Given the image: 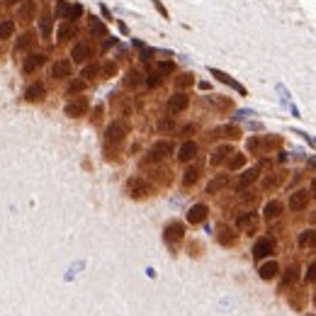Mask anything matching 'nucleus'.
Wrapping results in <instances>:
<instances>
[{
    "label": "nucleus",
    "instance_id": "nucleus-1",
    "mask_svg": "<svg viewBox=\"0 0 316 316\" xmlns=\"http://www.w3.org/2000/svg\"><path fill=\"white\" fill-rule=\"evenodd\" d=\"M127 132H129V124L124 122V119H117V122H112L107 127V132H105V141H107V146H119L127 137Z\"/></svg>",
    "mask_w": 316,
    "mask_h": 316
},
{
    "label": "nucleus",
    "instance_id": "nucleus-2",
    "mask_svg": "<svg viewBox=\"0 0 316 316\" xmlns=\"http://www.w3.org/2000/svg\"><path fill=\"white\" fill-rule=\"evenodd\" d=\"M127 195H129L132 200H146V197L151 195V185L144 178H132L127 182Z\"/></svg>",
    "mask_w": 316,
    "mask_h": 316
},
{
    "label": "nucleus",
    "instance_id": "nucleus-3",
    "mask_svg": "<svg viewBox=\"0 0 316 316\" xmlns=\"http://www.w3.org/2000/svg\"><path fill=\"white\" fill-rule=\"evenodd\" d=\"M173 153V144L170 141H156L151 149H149V156H146V163H158Z\"/></svg>",
    "mask_w": 316,
    "mask_h": 316
},
{
    "label": "nucleus",
    "instance_id": "nucleus-4",
    "mask_svg": "<svg viewBox=\"0 0 316 316\" xmlns=\"http://www.w3.org/2000/svg\"><path fill=\"white\" fill-rule=\"evenodd\" d=\"M88 112V100L85 97H73V100H69L66 102V117H83Z\"/></svg>",
    "mask_w": 316,
    "mask_h": 316
},
{
    "label": "nucleus",
    "instance_id": "nucleus-5",
    "mask_svg": "<svg viewBox=\"0 0 316 316\" xmlns=\"http://www.w3.org/2000/svg\"><path fill=\"white\" fill-rule=\"evenodd\" d=\"M236 226H238L241 231L250 234V231H256V226H258V217H256L253 212H243V214L236 217Z\"/></svg>",
    "mask_w": 316,
    "mask_h": 316
},
{
    "label": "nucleus",
    "instance_id": "nucleus-6",
    "mask_svg": "<svg viewBox=\"0 0 316 316\" xmlns=\"http://www.w3.org/2000/svg\"><path fill=\"white\" fill-rule=\"evenodd\" d=\"M275 139H263V137H250L248 139V151L250 153H263L268 151L270 146H275Z\"/></svg>",
    "mask_w": 316,
    "mask_h": 316
},
{
    "label": "nucleus",
    "instance_id": "nucleus-7",
    "mask_svg": "<svg viewBox=\"0 0 316 316\" xmlns=\"http://www.w3.org/2000/svg\"><path fill=\"white\" fill-rule=\"evenodd\" d=\"M182 234H185V226H182L180 221H173V224L165 226L163 238H165V243H178L180 238H182Z\"/></svg>",
    "mask_w": 316,
    "mask_h": 316
},
{
    "label": "nucleus",
    "instance_id": "nucleus-8",
    "mask_svg": "<svg viewBox=\"0 0 316 316\" xmlns=\"http://www.w3.org/2000/svg\"><path fill=\"white\" fill-rule=\"evenodd\" d=\"M90 56H93V49H90V44H85V41H78V44L73 46V51H71V58H73L76 64H85Z\"/></svg>",
    "mask_w": 316,
    "mask_h": 316
},
{
    "label": "nucleus",
    "instance_id": "nucleus-9",
    "mask_svg": "<svg viewBox=\"0 0 316 316\" xmlns=\"http://www.w3.org/2000/svg\"><path fill=\"white\" fill-rule=\"evenodd\" d=\"M273 250H275V241H273V238H261V241L253 246V256H256L258 261H263V258H268Z\"/></svg>",
    "mask_w": 316,
    "mask_h": 316
},
{
    "label": "nucleus",
    "instance_id": "nucleus-10",
    "mask_svg": "<svg viewBox=\"0 0 316 316\" xmlns=\"http://www.w3.org/2000/svg\"><path fill=\"white\" fill-rule=\"evenodd\" d=\"M187 105H190V97L185 95V93H175V95L168 100V112H170V114H178V112H182Z\"/></svg>",
    "mask_w": 316,
    "mask_h": 316
},
{
    "label": "nucleus",
    "instance_id": "nucleus-11",
    "mask_svg": "<svg viewBox=\"0 0 316 316\" xmlns=\"http://www.w3.org/2000/svg\"><path fill=\"white\" fill-rule=\"evenodd\" d=\"M241 137V129L236 124H224V127H217L212 132V139H238Z\"/></svg>",
    "mask_w": 316,
    "mask_h": 316
},
{
    "label": "nucleus",
    "instance_id": "nucleus-12",
    "mask_svg": "<svg viewBox=\"0 0 316 316\" xmlns=\"http://www.w3.org/2000/svg\"><path fill=\"white\" fill-rule=\"evenodd\" d=\"M309 205V193L306 190H297L294 195H289V209L292 212H302Z\"/></svg>",
    "mask_w": 316,
    "mask_h": 316
},
{
    "label": "nucleus",
    "instance_id": "nucleus-13",
    "mask_svg": "<svg viewBox=\"0 0 316 316\" xmlns=\"http://www.w3.org/2000/svg\"><path fill=\"white\" fill-rule=\"evenodd\" d=\"M44 95H46L44 83H32L27 90H25V100H27V102H39V100H44Z\"/></svg>",
    "mask_w": 316,
    "mask_h": 316
},
{
    "label": "nucleus",
    "instance_id": "nucleus-14",
    "mask_svg": "<svg viewBox=\"0 0 316 316\" xmlns=\"http://www.w3.org/2000/svg\"><path fill=\"white\" fill-rule=\"evenodd\" d=\"M195 156H197V144H195V141H185V144L180 146L178 158L182 161V163H187V161H193Z\"/></svg>",
    "mask_w": 316,
    "mask_h": 316
},
{
    "label": "nucleus",
    "instance_id": "nucleus-15",
    "mask_svg": "<svg viewBox=\"0 0 316 316\" xmlns=\"http://www.w3.org/2000/svg\"><path fill=\"white\" fill-rule=\"evenodd\" d=\"M226 185H229V175H217V178H212L209 182H207V195L221 193Z\"/></svg>",
    "mask_w": 316,
    "mask_h": 316
},
{
    "label": "nucleus",
    "instance_id": "nucleus-16",
    "mask_svg": "<svg viewBox=\"0 0 316 316\" xmlns=\"http://www.w3.org/2000/svg\"><path fill=\"white\" fill-rule=\"evenodd\" d=\"M207 214H209L207 205H195L193 209L187 212V221H190V224H200V221L207 219Z\"/></svg>",
    "mask_w": 316,
    "mask_h": 316
},
{
    "label": "nucleus",
    "instance_id": "nucleus-17",
    "mask_svg": "<svg viewBox=\"0 0 316 316\" xmlns=\"http://www.w3.org/2000/svg\"><path fill=\"white\" fill-rule=\"evenodd\" d=\"M282 214V202H277V200H273V202H268L265 205V209H263V217L268 221H273V219H277Z\"/></svg>",
    "mask_w": 316,
    "mask_h": 316
},
{
    "label": "nucleus",
    "instance_id": "nucleus-18",
    "mask_svg": "<svg viewBox=\"0 0 316 316\" xmlns=\"http://www.w3.org/2000/svg\"><path fill=\"white\" fill-rule=\"evenodd\" d=\"M51 76H54V78H69L71 76V64L66 61V58L56 61L54 66H51Z\"/></svg>",
    "mask_w": 316,
    "mask_h": 316
},
{
    "label": "nucleus",
    "instance_id": "nucleus-19",
    "mask_svg": "<svg viewBox=\"0 0 316 316\" xmlns=\"http://www.w3.org/2000/svg\"><path fill=\"white\" fill-rule=\"evenodd\" d=\"M217 238H219L221 246H234V243H236V236H234V231H231L229 226H219V231H217Z\"/></svg>",
    "mask_w": 316,
    "mask_h": 316
},
{
    "label": "nucleus",
    "instance_id": "nucleus-20",
    "mask_svg": "<svg viewBox=\"0 0 316 316\" xmlns=\"http://www.w3.org/2000/svg\"><path fill=\"white\" fill-rule=\"evenodd\" d=\"M258 173H261V165H256V168H250V170H246V173L241 175V180H238V190H243V187H248L250 182H256V178H258Z\"/></svg>",
    "mask_w": 316,
    "mask_h": 316
},
{
    "label": "nucleus",
    "instance_id": "nucleus-21",
    "mask_svg": "<svg viewBox=\"0 0 316 316\" xmlns=\"http://www.w3.org/2000/svg\"><path fill=\"white\" fill-rule=\"evenodd\" d=\"M44 61H46V56H44V54H32L27 61H25V66H22V69H25V73H32V71L39 69Z\"/></svg>",
    "mask_w": 316,
    "mask_h": 316
},
{
    "label": "nucleus",
    "instance_id": "nucleus-22",
    "mask_svg": "<svg viewBox=\"0 0 316 316\" xmlns=\"http://www.w3.org/2000/svg\"><path fill=\"white\" fill-rule=\"evenodd\" d=\"M231 146H219V149H217V151L212 153V165H219V163H224V161H226V158H229V156H231Z\"/></svg>",
    "mask_w": 316,
    "mask_h": 316
},
{
    "label": "nucleus",
    "instance_id": "nucleus-23",
    "mask_svg": "<svg viewBox=\"0 0 316 316\" xmlns=\"http://www.w3.org/2000/svg\"><path fill=\"white\" fill-rule=\"evenodd\" d=\"M34 10H37V8H34V3H32V0H25V3H22V8H20V15H17V20H22V22H29V20H32V15H34Z\"/></svg>",
    "mask_w": 316,
    "mask_h": 316
},
{
    "label": "nucleus",
    "instance_id": "nucleus-24",
    "mask_svg": "<svg viewBox=\"0 0 316 316\" xmlns=\"http://www.w3.org/2000/svg\"><path fill=\"white\" fill-rule=\"evenodd\" d=\"M277 270H280V268H277V263L270 261V263H265V265H261V270H258V273H261L263 280H273V277L277 275Z\"/></svg>",
    "mask_w": 316,
    "mask_h": 316
},
{
    "label": "nucleus",
    "instance_id": "nucleus-25",
    "mask_svg": "<svg viewBox=\"0 0 316 316\" xmlns=\"http://www.w3.org/2000/svg\"><path fill=\"white\" fill-rule=\"evenodd\" d=\"M207 102H209L212 107H217V110H229V107H231V100H229V97H221V95L207 97Z\"/></svg>",
    "mask_w": 316,
    "mask_h": 316
},
{
    "label": "nucleus",
    "instance_id": "nucleus-26",
    "mask_svg": "<svg viewBox=\"0 0 316 316\" xmlns=\"http://www.w3.org/2000/svg\"><path fill=\"white\" fill-rule=\"evenodd\" d=\"M34 41H37V37H34L32 32H25V34L17 39V49H20V51H27V49L34 46Z\"/></svg>",
    "mask_w": 316,
    "mask_h": 316
},
{
    "label": "nucleus",
    "instance_id": "nucleus-27",
    "mask_svg": "<svg viewBox=\"0 0 316 316\" xmlns=\"http://www.w3.org/2000/svg\"><path fill=\"white\" fill-rule=\"evenodd\" d=\"M197 178H200V165H193V168H187L185 170V175H182V185H195L197 182Z\"/></svg>",
    "mask_w": 316,
    "mask_h": 316
},
{
    "label": "nucleus",
    "instance_id": "nucleus-28",
    "mask_svg": "<svg viewBox=\"0 0 316 316\" xmlns=\"http://www.w3.org/2000/svg\"><path fill=\"white\" fill-rule=\"evenodd\" d=\"M13 32H15V25L10 22V20H3V22H0V41L10 39V37H13Z\"/></svg>",
    "mask_w": 316,
    "mask_h": 316
},
{
    "label": "nucleus",
    "instance_id": "nucleus-29",
    "mask_svg": "<svg viewBox=\"0 0 316 316\" xmlns=\"http://www.w3.org/2000/svg\"><path fill=\"white\" fill-rule=\"evenodd\" d=\"M76 34V25L73 22H66V25H61V29H58V39H71Z\"/></svg>",
    "mask_w": 316,
    "mask_h": 316
},
{
    "label": "nucleus",
    "instance_id": "nucleus-30",
    "mask_svg": "<svg viewBox=\"0 0 316 316\" xmlns=\"http://www.w3.org/2000/svg\"><path fill=\"white\" fill-rule=\"evenodd\" d=\"M234 158H229V168L231 170H238V168H243V163H246V156L243 153H231Z\"/></svg>",
    "mask_w": 316,
    "mask_h": 316
},
{
    "label": "nucleus",
    "instance_id": "nucleus-31",
    "mask_svg": "<svg viewBox=\"0 0 316 316\" xmlns=\"http://www.w3.org/2000/svg\"><path fill=\"white\" fill-rule=\"evenodd\" d=\"M193 83H195L193 73H182V76H178V78H175V85H178V88H190Z\"/></svg>",
    "mask_w": 316,
    "mask_h": 316
},
{
    "label": "nucleus",
    "instance_id": "nucleus-32",
    "mask_svg": "<svg viewBox=\"0 0 316 316\" xmlns=\"http://www.w3.org/2000/svg\"><path fill=\"white\" fill-rule=\"evenodd\" d=\"M299 246H316V231H304L299 236Z\"/></svg>",
    "mask_w": 316,
    "mask_h": 316
},
{
    "label": "nucleus",
    "instance_id": "nucleus-33",
    "mask_svg": "<svg viewBox=\"0 0 316 316\" xmlns=\"http://www.w3.org/2000/svg\"><path fill=\"white\" fill-rule=\"evenodd\" d=\"M124 85H127V88H137V85H141V76H139L137 71H132V73L124 78Z\"/></svg>",
    "mask_w": 316,
    "mask_h": 316
},
{
    "label": "nucleus",
    "instance_id": "nucleus-34",
    "mask_svg": "<svg viewBox=\"0 0 316 316\" xmlns=\"http://www.w3.org/2000/svg\"><path fill=\"white\" fill-rule=\"evenodd\" d=\"M39 25H41V34H44V37H49V32H51V17H49V13L41 15Z\"/></svg>",
    "mask_w": 316,
    "mask_h": 316
},
{
    "label": "nucleus",
    "instance_id": "nucleus-35",
    "mask_svg": "<svg viewBox=\"0 0 316 316\" xmlns=\"http://www.w3.org/2000/svg\"><path fill=\"white\" fill-rule=\"evenodd\" d=\"M212 73H214V76H217V78H219L221 83H229V85H234L236 90H241V93H243V88H241V85H238V83H234V81H231V78H229V76H226V73H221V71H212Z\"/></svg>",
    "mask_w": 316,
    "mask_h": 316
},
{
    "label": "nucleus",
    "instance_id": "nucleus-36",
    "mask_svg": "<svg viewBox=\"0 0 316 316\" xmlns=\"http://www.w3.org/2000/svg\"><path fill=\"white\" fill-rule=\"evenodd\" d=\"M83 88H85V81H71L69 83V93L73 95V93H81Z\"/></svg>",
    "mask_w": 316,
    "mask_h": 316
},
{
    "label": "nucleus",
    "instance_id": "nucleus-37",
    "mask_svg": "<svg viewBox=\"0 0 316 316\" xmlns=\"http://www.w3.org/2000/svg\"><path fill=\"white\" fill-rule=\"evenodd\" d=\"M97 76V66L95 64H90V66H85V69H83V78H85V81H88V78H95Z\"/></svg>",
    "mask_w": 316,
    "mask_h": 316
},
{
    "label": "nucleus",
    "instance_id": "nucleus-38",
    "mask_svg": "<svg viewBox=\"0 0 316 316\" xmlns=\"http://www.w3.org/2000/svg\"><path fill=\"white\" fill-rule=\"evenodd\" d=\"M294 280H297V268H289L287 273H285V277H282V282H285V285H292Z\"/></svg>",
    "mask_w": 316,
    "mask_h": 316
},
{
    "label": "nucleus",
    "instance_id": "nucleus-39",
    "mask_svg": "<svg viewBox=\"0 0 316 316\" xmlns=\"http://www.w3.org/2000/svg\"><path fill=\"white\" fill-rule=\"evenodd\" d=\"M90 29H93V34H97V37H102V34H105V27H102L97 20H90Z\"/></svg>",
    "mask_w": 316,
    "mask_h": 316
},
{
    "label": "nucleus",
    "instance_id": "nucleus-40",
    "mask_svg": "<svg viewBox=\"0 0 316 316\" xmlns=\"http://www.w3.org/2000/svg\"><path fill=\"white\" fill-rule=\"evenodd\" d=\"M277 182H280V175H270V178H265V190H270V187H277Z\"/></svg>",
    "mask_w": 316,
    "mask_h": 316
},
{
    "label": "nucleus",
    "instance_id": "nucleus-41",
    "mask_svg": "<svg viewBox=\"0 0 316 316\" xmlns=\"http://www.w3.org/2000/svg\"><path fill=\"white\" fill-rule=\"evenodd\" d=\"M306 280H309V282H316V263H311V265L306 268Z\"/></svg>",
    "mask_w": 316,
    "mask_h": 316
},
{
    "label": "nucleus",
    "instance_id": "nucleus-42",
    "mask_svg": "<svg viewBox=\"0 0 316 316\" xmlns=\"http://www.w3.org/2000/svg\"><path fill=\"white\" fill-rule=\"evenodd\" d=\"M149 85H151V88H156V85H158V83H161V73H151V76H149Z\"/></svg>",
    "mask_w": 316,
    "mask_h": 316
},
{
    "label": "nucleus",
    "instance_id": "nucleus-43",
    "mask_svg": "<svg viewBox=\"0 0 316 316\" xmlns=\"http://www.w3.org/2000/svg\"><path fill=\"white\" fill-rule=\"evenodd\" d=\"M102 71H105V76H114V73H117V66H114V64H107Z\"/></svg>",
    "mask_w": 316,
    "mask_h": 316
},
{
    "label": "nucleus",
    "instance_id": "nucleus-44",
    "mask_svg": "<svg viewBox=\"0 0 316 316\" xmlns=\"http://www.w3.org/2000/svg\"><path fill=\"white\" fill-rule=\"evenodd\" d=\"M173 71V64H161V69H158V73L163 76V73H170Z\"/></svg>",
    "mask_w": 316,
    "mask_h": 316
},
{
    "label": "nucleus",
    "instance_id": "nucleus-45",
    "mask_svg": "<svg viewBox=\"0 0 316 316\" xmlns=\"http://www.w3.org/2000/svg\"><path fill=\"white\" fill-rule=\"evenodd\" d=\"M309 190H311V195H314V197H316V178L311 180V185H309Z\"/></svg>",
    "mask_w": 316,
    "mask_h": 316
},
{
    "label": "nucleus",
    "instance_id": "nucleus-46",
    "mask_svg": "<svg viewBox=\"0 0 316 316\" xmlns=\"http://www.w3.org/2000/svg\"><path fill=\"white\" fill-rule=\"evenodd\" d=\"M8 3H10V5H17V3H20V0H8Z\"/></svg>",
    "mask_w": 316,
    "mask_h": 316
},
{
    "label": "nucleus",
    "instance_id": "nucleus-47",
    "mask_svg": "<svg viewBox=\"0 0 316 316\" xmlns=\"http://www.w3.org/2000/svg\"><path fill=\"white\" fill-rule=\"evenodd\" d=\"M311 221H314V224H316V212H314V217H311Z\"/></svg>",
    "mask_w": 316,
    "mask_h": 316
}]
</instances>
